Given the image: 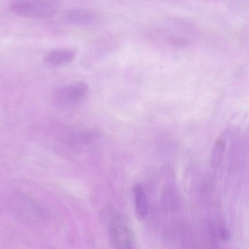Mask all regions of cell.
<instances>
[{
    "label": "cell",
    "instance_id": "obj_1",
    "mask_svg": "<svg viewBox=\"0 0 249 249\" xmlns=\"http://www.w3.org/2000/svg\"><path fill=\"white\" fill-rule=\"evenodd\" d=\"M111 245L116 249H132L134 245L133 233L116 211L111 208L103 213Z\"/></svg>",
    "mask_w": 249,
    "mask_h": 249
},
{
    "label": "cell",
    "instance_id": "obj_2",
    "mask_svg": "<svg viewBox=\"0 0 249 249\" xmlns=\"http://www.w3.org/2000/svg\"><path fill=\"white\" fill-rule=\"evenodd\" d=\"M58 7V0H17L11 4L10 8L18 16L43 18L53 16Z\"/></svg>",
    "mask_w": 249,
    "mask_h": 249
},
{
    "label": "cell",
    "instance_id": "obj_3",
    "mask_svg": "<svg viewBox=\"0 0 249 249\" xmlns=\"http://www.w3.org/2000/svg\"><path fill=\"white\" fill-rule=\"evenodd\" d=\"M88 90V87L86 83L76 82L60 89L56 94L57 99L61 103H75L82 99Z\"/></svg>",
    "mask_w": 249,
    "mask_h": 249
},
{
    "label": "cell",
    "instance_id": "obj_4",
    "mask_svg": "<svg viewBox=\"0 0 249 249\" xmlns=\"http://www.w3.org/2000/svg\"><path fill=\"white\" fill-rule=\"evenodd\" d=\"M75 53L69 49H54L45 56V61L54 66H63L71 62L74 59Z\"/></svg>",
    "mask_w": 249,
    "mask_h": 249
},
{
    "label": "cell",
    "instance_id": "obj_5",
    "mask_svg": "<svg viewBox=\"0 0 249 249\" xmlns=\"http://www.w3.org/2000/svg\"><path fill=\"white\" fill-rule=\"evenodd\" d=\"M135 211L137 217L140 220L145 219L149 211L148 201L146 194L140 184L134 188Z\"/></svg>",
    "mask_w": 249,
    "mask_h": 249
},
{
    "label": "cell",
    "instance_id": "obj_6",
    "mask_svg": "<svg viewBox=\"0 0 249 249\" xmlns=\"http://www.w3.org/2000/svg\"><path fill=\"white\" fill-rule=\"evenodd\" d=\"M65 19L74 25H85L92 21L93 15L90 11L85 9H73L66 13Z\"/></svg>",
    "mask_w": 249,
    "mask_h": 249
},
{
    "label": "cell",
    "instance_id": "obj_7",
    "mask_svg": "<svg viewBox=\"0 0 249 249\" xmlns=\"http://www.w3.org/2000/svg\"><path fill=\"white\" fill-rule=\"evenodd\" d=\"M100 134L99 132L96 130L78 131L70 136L69 141L74 145L87 144L98 138Z\"/></svg>",
    "mask_w": 249,
    "mask_h": 249
},
{
    "label": "cell",
    "instance_id": "obj_8",
    "mask_svg": "<svg viewBox=\"0 0 249 249\" xmlns=\"http://www.w3.org/2000/svg\"><path fill=\"white\" fill-rule=\"evenodd\" d=\"M225 150V142L222 139H218L214 144L211 155V163L213 167H218L223 160Z\"/></svg>",
    "mask_w": 249,
    "mask_h": 249
},
{
    "label": "cell",
    "instance_id": "obj_9",
    "mask_svg": "<svg viewBox=\"0 0 249 249\" xmlns=\"http://www.w3.org/2000/svg\"><path fill=\"white\" fill-rule=\"evenodd\" d=\"M167 192L164 194V199H167V201H165V203L167 207L168 206V207H174L177 203V201L178 198H179L178 196V194L177 192L174 190L173 188L168 189Z\"/></svg>",
    "mask_w": 249,
    "mask_h": 249
}]
</instances>
